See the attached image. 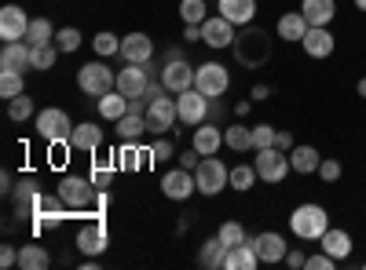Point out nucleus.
I'll list each match as a JSON object with an SVG mask.
<instances>
[{
	"instance_id": "8",
	"label": "nucleus",
	"mask_w": 366,
	"mask_h": 270,
	"mask_svg": "<svg viewBox=\"0 0 366 270\" xmlns=\"http://www.w3.org/2000/svg\"><path fill=\"white\" fill-rule=\"evenodd\" d=\"M70 132H74V121H70V113H66V110L48 106V110L37 113V135H41L44 142H66Z\"/></svg>"
},
{
	"instance_id": "56",
	"label": "nucleus",
	"mask_w": 366,
	"mask_h": 270,
	"mask_svg": "<svg viewBox=\"0 0 366 270\" xmlns=\"http://www.w3.org/2000/svg\"><path fill=\"white\" fill-rule=\"evenodd\" d=\"M355 8H359V11H366V0H355Z\"/></svg>"
},
{
	"instance_id": "13",
	"label": "nucleus",
	"mask_w": 366,
	"mask_h": 270,
	"mask_svg": "<svg viewBox=\"0 0 366 270\" xmlns=\"http://www.w3.org/2000/svg\"><path fill=\"white\" fill-rule=\"evenodd\" d=\"M26 29H29V15L19 4H4V8H0V41H4V44L26 41Z\"/></svg>"
},
{
	"instance_id": "24",
	"label": "nucleus",
	"mask_w": 366,
	"mask_h": 270,
	"mask_svg": "<svg viewBox=\"0 0 366 270\" xmlns=\"http://www.w3.org/2000/svg\"><path fill=\"white\" fill-rule=\"evenodd\" d=\"M257 263H260V256H257L253 242H242L224 252V270H257Z\"/></svg>"
},
{
	"instance_id": "30",
	"label": "nucleus",
	"mask_w": 366,
	"mask_h": 270,
	"mask_svg": "<svg viewBox=\"0 0 366 270\" xmlns=\"http://www.w3.org/2000/svg\"><path fill=\"white\" fill-rule=\"evenodd\" d=\"M96 106H99V117H107V121H114V125H117L121 117L129 113V95H121L117 88H114V92H107Z\"/></svg>"
},
{
	"instance_id": "47",
	"label": "nucleus",
	"mask_w": 366,
	"mask_h": 270,
	"mask_svg": "<svg viewBox=\"0 0 366 270\" xmlns=\"http://www.w3.org/2000/svg\"><path fill=\"white\" fill-rule=\"evenodd\" d=\"M150 154H154V165H158V161L176 157V150H172V142H169V139H158V142H150Z\"/></svg>"
},
{
	"instance_id": "37",
	"label": "nucleus",
	"mask_w": 366,
	"mask_h": 270,
	"mask_svg": "<svg viewBox=\"0 0 366 270\" xmlns=\"http://www.w3.org/2000/svg\"><path fill=\"white\" fill-rule=\"evenodd\" d=\"M22 92H26V77L15 73V70H0V95L15 99V95H22Z\"/></svg>"
},
{
	"instance_id": "44",
	"label": "nucleus",
	"mask_w": 366,
	"mask_h": 270,
	"mask_svg": "<svg viewBox=\"0 0 366 270\" xmlns=\"http://www.w3.org/2000/svg\"><path fill=\"white\" fill-rule=\"evenodd\" d=\"M88 179H92V183H96L99 190H107L110 179H114V161H110V165H107V161H96V165H92V175H88Z\"/></svg>"
},
{
	"instance_id": "19",
	"label": "nucleus",
	"mask_w": 366,
	"mask_h": 270,
	"mask_svg": "<svg viewBox=\"0 0 366 270\" xmlns=\"http://www.w3.org/2000/svg\"><path fill=\"white\" fill-rule=\"evenodd\" d=\"M11 194H15L19 216H37V212H41L44 194H41V187H37V179H19V187H15Z\"/></svg>"
},
{
	"instance_id": "22",
	"label": "nucleus",
	"mask_w": 366,
	"mask_h": 270,
	"mask_svg": "<svg viewBox=\"0 0 366 270\" xmlns=\"http://www.w3.org/2000/svg\"><path fill=\"white\" fill-rule=\"evenodd\" d=\"M70 146L81 150V154H96V150L103 146V128H99V125H92V121L74 125V132H70Z\"/></svg>"
},
{
	"instance_id": "15",
	"label": "nucleus",
	"mask_w": 366,
	"mask_h": 270,
	"mask_svg": "<svg viewBox=\"0 0 366 270\" xmlns=\"http://www.w3.org/2000/svg\"><path fill=\"white\" fill-rule=\"evenodd\" d=\"M77 249H81L84 256H99V252H107V249H110L107 223H103V219H96V223L81 227V230H77Z\"/></svg>"
},
{
	"instance_id": "49",
	"label": "nucleus",
	"mask_w": 366,
	"mask_h": 270,
	"mask_svg": "<svg viewBox=\"0 0 366 270\" xmlns=\"http://www.w3.org/2000/svg\"><path fill=\"white\" fill-rule=\"evenodd\" d=\"M0 266H19V249L15 245H4V249H0Z\"/></svg>"
},
{
	"instance_id": "42",
	"label": "nucleus",
	"mask_w": 366,
	"mask_h": 270,
	"mask_svg": "<svg viewBox=\"0 0 366 270\" xmlns=\"http://www.w3.org/2000/svg\"><path fill=\"white\" fill-rule=\"evenodd\" d=\"M8 117H11V121H26V117H34V99H29L26 92L8 99Z\"/></svg>"
},
{
	"instance_id": "53",
	"label": "nucleus",
	"mask_w": 366,
	"mask_h": 270,
	"mask_svg": "<svg viewBox=\"0 0 366 270\" xmlns=\"http://www.w3.org/2000/svg\"><path fill=\"white\" fill-rule=\"evenodd\" d=\"M267 95H271V88H267V84H257V88H253V99H257V103H264Z\"/></svg>"
},
{
	"instance_id": "9",
	"label": "nucleus",
	"mask_w": 366,
	"mask_h": 270,
	"mask_svg": "<svg viewBox=\"0 0 366 270\" xmlns=\"http://www.w3.org/2000/svg\"><path fill=\"white\" fill-rule=\"evenodd\" d=\"M143 117H147V132H154V135H169V132L176 128V121H179L176 99L162 95V99H154V103H147Z\"/></svg>"
},
{
	"instance_id": "18",
	"label": "nucleus",
	"mask_w": 366,
	"mask_h": 270,
	"mask_svg": "<svg viewBox=\"0 0 366 270\" xmlns=\"http://www.w3.org/2000/svg\"><path fill=\"white\" fill-rule=\"evenodd\" d=\"M121 58L125 63H136V66H143V63H150L154 58V41H150L147 33H129V37H121Z\"/></svg>"
},
{
	"instance_id": "51",
	"label": "nucleus",
	"mask_w": 366,
	"mask_h": 270,
	"mask_svg": "<svg viewBox=\"0 0 366 270\" xmlns=\"http://www.w3.org/2000/svg\"><path fill=\"white\" fill-rule=\"evenodd\" d=\"M198 157H202V154H198V150L191 146V150H187V154H179V165H183V168H191V172H194V168H198Z\"/></svg>"
},
{
	"instance_id": "54",
	"label": "nucleus",
	"mask_w": 366,
	"mask_h": 270,
	"mask_svg": "<svg viewBox=\"0 0 366 270\" xmlns=\"http://www.w3.org/2000/svg\"><path fill=\"white\" fill-rule=\"evenodd\" d=\"M183 37H187V41H194V44H198V41H202V26H187V33H183Z\"/></svg>"
},
{
	"instance_id": "7",
	"label": "nucleus",
	"mask_w": 366,
	"mask_h": 270,
	"mask_svg": "<svg viewBox=\"0 0 366 270\" xmlns=\"http://www.w3.org/2000/svg\"><path fill=\"white\" fill-rule=\"evenodd\" d=\"M194 88H198L202 95H209V99L227 95V88H231L227 66H220V63H202V66L194 70Z\"/></svg>"
},
{
	"instance_id": "12",
	"label": "nucleus",
	"mask_w": 366,
	"mask_h": 270,
	"mask_svg": "<svg viewBox=\"0 0 366 270\" xmlns=\"http://www.w3.org/2000/svg\"><path fill=\"white\" fill-rule=\"evenodd\" d=\"M198 190V183H194V172L191 168H172V172H165V179H162V194L169 197V201H187L191 194Z\"/></svg>"
},
{
	"instance_id": "45",
	"label": "nucleus",
	"mask_w": 366,
	"mask_h": 270,
	"mask_svg": "<svg viewBox=\"0 0 366 270\" xmlns=\"http://www.w3.org/2000/svg\"><path fill=\"white\" fill-rule=\"evenodd\" d=\"M274 135H279V128H271V125H257V128H253V150L274 146Z\"/></svg>"
},
{
	"instance_id": "11",
	"label": "nucleus",
	"mask_w": 366,
	"mask_h": 270,
	"mask_svg": "<svg viewBox=\"0 0 366 270\" xmlns=\"http://www.w3.org/2000/svg\"><path fill=\"white\" fill-rule=\"evenodd\" d=\"M162 84L169 88L172 95L187 92V88H194V66H191L183 55H176V58H165V66H162Z\"/></svg>"
},
{
	"instance_id": "23",
	"label": "nucleus",
	"mask_w": 366,
	"mask_h": 270,
	"mask_svg": "<svg viewBox=\"0 0 366 270\" xmlns=\"http://www.w3.org/2000/svg\"><path fill=\"white\" fill-rule=\"evenodd\" d=\"M191 146L198 150L202 157H212V154H217V150L224 146V128H217L212 121L198 125V128H194V139H191Z\"/></svg>"
},
{
	"instance_id": "4",
	"label": "nucleus",
	"mask_w": 366,
	"mask_h": 270,
	"mask_svg": "<svg viewBox=\"0 0 366 270\" xmlns=\"http://www.w3.org/2000/svg\"><path fill=\"white\" fill-rule=\"evenodd\" d=\"M194 183H198V194H202V197H217L220 190L231 187V172H227V165H224L217 154H212V157H202V161H198Z\"/></svg>"
},
{
	"instance_id": "26",
	"label": "nucleus",
	"mask_w": 366,
	"mask_h": 270,
	"mask_svg": "<svg viewBox=\"0 0 366 270\" xmlns=\"http://www.w3.org/2000/svg\"><path fill=\"white\" fill-rule=\"evenodd\" d=\"M319 245H322V252H330L333 259L341 263V259H348V256H352V234H348V230H333V227H330V230L319 237Z\"/></svg>"
},
{
	"instance_id": "25",
	"label": "nucleus",
	"mask_w": 366,
	"mask_h": 270,
	"mask_svg": "<svg viewBox=\"0 0 366 270\" xmlns=\"http://www.w3.org/2000/svg\"><path fill=\"white\" fill-rule=\"evenodd\" d=\"M217 4H220V15L234 26H249L257 15V0H217Z\"/></svg>"
},
{
	"instance_id": "14",
	"label": "nucleus",
	"mask_w": 366,
	"mask_h": 270,
	"mask_svg": "<svg viewBox=\"0 0 366 270\" xmlns=\"http://www.w3.org/2000/svg\"><path fill=\"white\" fill-rule=\"evenodd\" d=\"M234 22H227L224 15H217V19H205L202 22V44H209V48H231L234 44Z\"/></svg>"
},
{
	"instance_id": "33",
	"label": "nucleus",
	"mask_w": 366,
	"mask_h": 270,
	"mask_svg": "<svg viewBox=\"0 0 366 270\" xmlns=\"http://www.w3.org/2000/svg\"><path fill=\"white\" fill-rule=\"evenodd\" d=\"M224 252H227V245L220 242V237H209V242H202V249H198V263L205 270H217V266H224Z\"/></svg>"
},
{
	"instance_id": "31",
	"label": "nucleus",
	"mask_w": 366,
	"mask_h": 270,
	"mask_svg": "<svg viewBox=\"0 0 366 270\" xmlns=\"http://www.w3.org/2000/svg\"><path fill=\"white\" fill-rule=\"evenodd\" d=\"M19 266H22V270H48V266H51V256L44 252V245L29 242V245L19 249Z\"/></svg>"
},
{
	"instance_id": "41",
	"label": "nucleus",
	"mask_w": 366,
	"mask_h": 270,
	"mask_svg": "<svg viewBox=\"0 0 366 270\" xmlns=\"http://www.w3.org/2000/svg\"><path fill=\"white\" fill-rule=\"evenodd\" d=\"M217 237H220L227 249H234V245H242V242H249V237H246V227H242V223H220Z\"/></svg>"
},
{
	"instance_id": "34",
	"label": "nucleus",
	"mask_w": 366,
	"mask_h": 270,
	"mask_svg": "<svg viewBox=\"0 0 366 270\" xmlns=\"http://www.w3.org/2000/svg\"><path fill=\"white\" fill-rule=\"evenodd\" d=\"M224 142H227L231 150H238V154H246V150H253V128L242 125V121H234V125H227Z\"/></svg>"
},
{
	"instance_id": "39",
	"label": "nucleus",
	"mask_w": 366,
	"mask_h": 270,
	"mask_svg": "<svg viewBox=\"0 0 366 270\" xmlns=\"http://www.w3.org/2000/svg\"><path fill=\"white\" fill-rule=\"evenodd\" d=\"M55 48L63 51V55L77 51V48H81V29H77V26H63V29L55 33Z\"/></svg>"
},
{
	"instance_id": "40",
	"label": "nucleus",
	"mask_w": 366,
	"mask_h": 270,
	"mask_svg": "<svg viewBox=\"0 0 366 270\" xmlns=\"http://www.w3.org/2000/svg\"><path fill=\"white\" fill-rule=\"evenodd\" d=\"M92 48H96V55H121V37L110 33V29H103V33H96V41H92Z\"/></svg>"
},
{
	"instance_id": "10",
	"label": "nucleus",
	"mask_w": 366,
	"mask_h": 270,
	"mask_svg": "<svg viewBox=\"0 0 366 270\" xmlns=\"http://www.w3.org/2000/svg\"><path fill=\"white\" fill-rule=\"evenodd\" d=\"M176 110H179V121L183 125L198 128V125L209 121V95H202L198 88H187V92L176 95Z\"/></svg>"
},
{
	"instance_id": "38",
	"label": "nucleus",
	"mask_w": 366,
	"mask_h": 270,
	"mask_svg": "<svg viewBox=\"0 0 366 270\" xmlns=\"http://www.w3.org/2000/svg\"><path fill=\"white\" fill-rule=\"evenodd\" d=\"M205 0H179V19L187 22V26H202L209 15H205Z\"/></svg>"
},
{
	"instance_id": "32",
	"label": "nucleus",
	"mask_w": 366,
	"mask_h": 270,
	"mask_svg": "<svg viewBox=\"0 0 366 270\" xmlns=\"http://www.w3.org/2000/svg\"><path fill=\"white\" fill-rule=\"evenodd\" d=\"M55 33L48 19H29V29H26V44L29 48H41V44H55Z\"/></svg>"
},
{
	"instance_id": "35",
	"label": "nucleus",
	"mask_w": 366,
	"mask_h": 270,
	"mask_svg": "<svg viewBox=\"0 0 366 270\" xmlns=\"http://www.w3.org/2000/svg\"><path fill=\"white\" fill-rule=\"evenodd\" d=\"M143 132H147V117H143L139 110H129V113L117 121V135H121V139H139Z\"/></svg>"
},
{
	"instance_id": "55",
	"label": "nucleus",
	"mask_w": 366,
	"mask_h": 270,
	"mask_svg": "<svg viewBox=\"0 0 366 270\" xmlns=\"http://www.w3.org/2000/svg\"><path fill=\"white\" fill-rule=\"evenodd\" d=\"M359 95H362V99H366V77H362V81H359Z\"/></svg>"
},
{
	"instance_id": "1",
	"label": "nucleus",
	"mask_w": 366,
	"mask_h": 270,
	"mask_svg": "<svg viewBox=\"0 0 366 270\" xmlns=\"http://www.w3.org/2000/svg\"><path fill=\"white\" fill-rule=\"evenodd\" d=\"M290 230H293V237H300V242H319V237L330 230L326 208L315 204V201L297 204V208H293V216H290Z\"/></svg>"
},
{
	"instance_id": "43",
	"label": "nucleus",
	"mask_w": 366,
	"mask_h": 270,
	"mask_svg": "<svg viewBox=\"0 0 366 270\" xmlns=\"http://www.w3.org/2000/svg\"><path fill=\"white\" fill-rule=\"evenodd\" d=\"M63 55L55 44H41V48H34V70H55V58Z\"/></svg>"
},
{
	"instance_id": "6",
	"label": "nucleus",
	"mask_w": 366,
	"mask_h": 270,
	"mask_svg": "<svg viewBox=\"0 0 366 270\" xmlns=\"http://www.w3.org/2000/svg\"><path fill=\"white\" fill-rule=\"evenodd\" d=\"M290 154L279 146H264L257 150V175H260V183H282V179L290 175Z\"/></svg>"
},
{
	"instance_id": "2",
	"label": "nucleus",
	"mask_w": 366,
	"mask_h": 270,
	"mask_svg": "<svg viewBox=\"0 0 366 270\" xmlns=\"http://www.w3.org/2000/svg\"><path fill=\"white\" fill-rule=\"evenodd\" d=\"M231 48H234L238 63L249 66V70H260L271 58V37L264 33V29H246V33H238Z\"/></svg>"
},
{
	"instance_id": "27",
	"label": "nucleus",
	"mask_w": 366,
	"mask_h": 270,
	"mask_svg": "<svg viewBox=\"0 0 366 270\" xmlns=\"http://www.w3.org/2000/svg\"><path fill=\"white\" fill-rule=\"evenodd\" d=\"M274 33H279L282 41L300 44L304 33H308V19H304V11H286V15L279 19V26H274Z\"/></svg>"
},
{
	"instance_id": "48",
	"label": "nucleus",
	"mask_w": 366,
	"mask_h": 270,
	"mask_svg": "<svg viewBox=\"0 0 366 270\" xmlns=\"http://www.w3.org/2000/svg\"><path fill=\"white\" fill-rule=\"evenodd\" d=\"M319 175H322V183H337V179H341V161H322Z\"/></svg>"
},
{
	"instance_id": "3",
	"label": "nucleus",
	"mask_w": 366,
	"mask_h": 270,
	"mask_svg": "<svg viewBox=\"0 0 366 270\" xmlns=\"http://www.w3.org/2000/svg\"><path fill=\"white\" fill-rule=\"evenodd\" d=\"M55 194L63 197V204L70 208V212H84V208L96 204L99 187L92 183L88 175H63V183H59V190H55Z\"/></svg>"
},
{
	"instance_id": "17",
	"label": "nucleus",
	"mask_w": 366,
	"mask_h": 270,
	"mask_svg": "<svg viewBox=\"0 0 366 270\" xmlns=\"http://www.w3.org/2000/svg\"><path fill=\"white\" fill-rule=\"evenodd\" d=\"M0 70H15V73H26L34 70V48L26 41H11L0 48Z\"/></svg>"
},
{
	"instance_id": "52",
	"label": "nucleus",
	"mask_w": 366,
	"mask_h": 270,
	"mask_svg": "<svg viewBox=\"0 0 366 270\" xmlns=\"http://www.w3.org/2000/svg\"><path fill=\"white\" fill-rule=\"evenodd\" d=\"M304 259H308V256H304V252H297V249H290V252H286V263H290L293 270H300V266H304Z\"/></svg>"
},
{
	"instance_id": "5",
	"label": "nucleus",
	"mask_w": 366,
	"mask_h": 270,
	"mask_svg": "<svg viewBox=\"0 0 366 270\" xmlns=\"http://www.w3.org/2000/svg\"><path fill=\"white\" fill-rule=\"evenodd\" d=\"M77 88L84 95H92V99H103L107 92L117 88V73L110 66H103V63H88V66L77 70Z\"/></svg>"
},
{
	"instance_id": "16",
	"label": "nucleus",
	"mask_w": 366,
	"mask_h": 270,
	"mask_svg": "<svg viewBox=\"0 0 366 270\" xmlns=\"http://www.w3.org/2000/svg\"><path fill=\"white\" fill-rule=\"evenodd\" d=\"M249 242H253V249H257L260 263H282V259H286V252H290L286 237H282V234H274V230H264V234L249 237Z\"/></svg>"
},
{
	"instance_id": "46",
	"label": "nucleus",
	"mask_w": 366,
	"mask_h": 270,
	"mask_svg": "<svg viewBox=\"0 0 366 270\" xmlns=\"http://www.w3.org/2000/svg\"><path fill=\"white\" fill-rule=\"evenodd\" d=\"M304 266H308V270H333V266H337V259H333L330 252H315V256L304 259Z\"/></svg>"
},
{
	"instance_id": "29",
	"label": "nucleus",
	"mask_w": 366,
	"mask_h": 270,
	"mask_svg": "<svg viewBox=\"0 0 366 270\" xmlns=\"http://www.w3.org/2000/svg\"><path fill=\"white\" fill-rule=\"evenodd\" d=\"M319 165H322V157L315 146H293L290 150V168L297 175H312V172H319Z\"/></svg>"
},
{
	"instance_id": "21",
	"label": "nucleus",
	"mask_w": 366,
	"mask_h": 270,
	"mask_svg": "<svg viewBox=\"0 0 366 270\" xmlns=\"http://www.w3.org/2000/svg\"><path fill=\"white\" fill-rule=\"evenodd\" d=\"M300 48L308 51L312 58H330L333 48H337V41H333V33H330L326 26H308V33H304Z\"/></svg>"
},
{
	"instance_id": "20",
	"label": "nucleus",
	"mask_w": 366,
	"mask_h": 270,
	"mask_svg": "<svg viewBox=\"0 0 366 270\" xmlns=\"http://www.w3.org/2000/svg\"><path fill=\"white\" fill-rule=\"evenodd\" d=\"M147 84H150V77H147V70L136 66V63H129L125 70H117V92H121V95L143 99V95H147Z\"/></svg>"
},
{
	"instance_id": "28",
	"label": "nucleus",
	"mask_w": 366,
	"mask_h": 270,
	"mask_svg": "<svg viewBox=\"0 0 366 270\" xmlns=\"http://www.w3.org/2000/svg\"><path fill=\"white\" fill-rule=\"evenodd\" d=\"M300 11L308 19V26H330L333 15H337V4L333 0H300Z\"/></svg>"
},
{
	"instance_id": "36",
	"label": "nucleus",
	"mask_w": 366,
	"mask_h": 270,
	"mask_svg": "<svg viewBox=\"0 0 366 270\" xmlns=\"http://www.w3.org/2000/svg\"><path fill=\"white\" fill-rule=\"evenodd\" d=\"M257 165H234L231 168V190H238V194H246V190H253V183H257Z\"/></svg>"
},
{
	"instance_id": "50",
	"label": "nucleus",
	"mask_w": 366,
	"mask_h": 270,
	"mask_svg": "<svg viewBox=\"0 0 366 270\" xmlns=\"http://www.w3.org/2000/svg\"><path fill=\"white\" fill-rule=\"evenodd\" d=\"M274 146H279V150H286V154H290V150L297 146V142H293V132H286V128H279V135H274Z\"/></svg>"
}]
</instances>
